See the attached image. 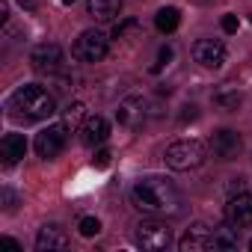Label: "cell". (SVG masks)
I'll return each instance as SVG.
<instances>
[{"instance_id": "21", "label": "cell", "mask_w": 252, "mask_h": 252, "mask_svg": "<svg viewBox=\"0 0 252 252\" xmlns=\"http://www.w3.org/2000/svg\"><path fill=\"white\" fill-rule=\"evenodd\" d=\"M77 228H80V234H83V237H95V234L101 231V222H98L95 217H83Z\"/></svg>"}, {"instance_id": "8", "label": "cell", "mask_w": 252, "mask_h": 252, "mask_svg": "<svg viewBox=\"0 0 252 252\" xmlns=\"http://www.w3.org/2000/svg\"><path fill=\"white\" fill-rule=\"evenodd\" d=\"M208 149H211V155H214L217 160H234V158L240 155V149H243V140H240L237 131L222 128V131H217V134L211 137Z\"/></svg>"}, {"instance_id": "2", "label": "cell", "mask_w": 252, "mask_h": 252, "mask_svg": "<svg viewBox=\"0 0 252 252\" xmlns=\"http://www.w3.org/2000/svg\"><path fill=\"white\" fill-rule=\"evenodd\" d=\"M12 110H18L24 119H51L57 113V104H54V95L36 83H27V86H18L15 95H12Z\"/></svg>"}, {"instance_id": "28", "label": "cell", "mask_w": 252, "mask_h": 252, "mask_svg": "<svg viewBox=\"0 0 252 252\" xmlns=\"http://www.w3.org/2000/svg\"><path fill=\"white\" fill-rule=\"evenodd\" d=\"M63 3H74V0H63Z\"/></svg>"}, {"instance_id": "9", "label": "cell", "mask_w": 252, "mask_h": 252, "mask_svg": "<svg viewBox=\"0 0 252 252\" xmlns=\"http://www.w3.org/2000/svg\"><path fill=\"white\" fill-rule=\"evenodd\" d=\"M193 60L202 68H220L225 63V45L220 39H199L193 45Z\"/></svg>"}, {"instance_id": "22", "label": "cell", "mask_w": 252, "mask_h": 252, "mask_svg": "<svg viewBox=\"0 0 252 252\" xmlns=\"http://www.w3.org/2000/svg\"><path fill=\"white\" fill-rule=\"evenodd\" d=\"M137 30H140V24H137V21H122V24H116L113 36H116V39H122V36H128V33H137Z\"/></svg>"}, {"instance_id": "7", "label": "cell", "mask_w": 252, "mask_h": 252, "mask_svg": "<svg viewBox=\"0 0 252 252\" xmlns=\"http://www.w3.org/2000/svg\"><path fill=\"white\" fill-rule=\"evenodd\" d=\"M30 65H33L36 71H42V74H57V71L63 68V48L54 45V42L36 45L33 54H30Z\"/></svg>"}, {"instance_id": "12", "label": "cell", "mask_w": 252, "mask_h": 252, "mask_svg": "<svg viewBox=\"0 0 252 252\" xmlns=\"http://www.w3.org/2000/svg\"><path fill=\"white\" fill-rule=\"evenodd\" d=\"M107 137H110V125H107L104 116H86V119H83V125H80V143H83V146L95 149V146H101Z\"/></svg>"}, {"instance_id": "6", "label": "cell", "mask_w": 252, "mask_h": 252, "mask_svg": "<svg viewBox=\"0 0 252 252\" xmlns=\"http://www.w3.org/2000/svg\"><path fill=\"white\" fill-rule=\"evenodd\" d=\"M65 140H68V128H65L63 122H60V125H48L45 131L36 134V152H39V158L54 160V158L65 149Z\"/></svg>"}, {"instance_id": "11", "label": "cell", "mask_w": 252, "mask_h": 252, "mask_svg": "<svg viewBox=\"0 0 252 252\" xmlns=\"http://www.w3.org/2000/svg\"><path fill=\"white\" fill-rule=\"evenodd\" d=\"M225 220L237 228L252 225V193H237L234 199H228L225 205Z\"/></svg>"}, {"instance_id": "4", "label": "cell", "mask_w": 252, "mask_h": 252, "mask_svg": "<svg viewBox=\"0 0 252 252\" xmlns=\"http://www.w3.org/2000/svg\"><path fill=\"white\" fill-rule=\"evenodd\" d=\"M134 240H137V246H143L146 252H158V249H166V246L172 243V231H169V225L160 222V220H143V222L137 225V231H134Z\"/></svg>"}, {"instance_id": "24", "label": "cell", "mask_w": 252, "mask_h": 252, "mask_svg": "<svg viewBox=\"0 0 252 252\" xmlns=\"http://www.w3.org/2000/svg\"><path fill=\"white\" fill-rule=\"evenodd\" d=\"M172 60V48H160V54H158V63H155V71H160L166 63Z\"/></svg>"}, {"instance_id": "29", "label": "cell", "mask_w": 252, "mask_h": 252, "mask_svg": "<svg viewBox=\"0 0 252 252\" xmlns=\"http://www.w3.org/2000/svg\"><path fill=\"white\" fill-rule=\"evenodd\" d=\"M249 249H252V240H249Z\"/></svg>"}, {"instance_id": "27", "label": "cell", "mask_w": 252, "mask_h": 252, "mask_svg": "<svg viewBox=\"0 0 252 252\" xmlns=\"http://www.w3.org/2000/svg\"><path fill=\"white\" fill-rule=\"evenodd\" d=\"M18 3H21L24 9H36V6H39V0H18Z\"/></svg>"}, {"instance_id": "19", "label": "cell", "mask_w": 252, "mask_h": 252, "mask_svg": "<svg viewBox=\"0 0 252 252\" xmlns=\"http://www.w3.org/2000/svg\"><path fill=\"white\" fill-rule=\"evenodd\" d=\"M178 24H181V12H178L175 6H163V9H158V15H155V27H158L160 33H175Z\"/></svg>"}, {"instance_id": "1", "label": "cell", "mask_w": 252, "mask_h": 252, "mask_svg": "<svg viewBox=\"0 0 252 252\" xmlns=\"http://www.w3.org/2000/svg\"><path fill=\"white\" fill-rule=\"evenodd\" d=\"M131 205L143 214H178L181 211V196L175 190V184L163 175H146L134 184L131 190Z\"/></svg>"}, {"instance_id": "26", "label": "cell", "mask_w": 252, "mask_h": 252, "mask_svg": "<svg viewBox=\"0 0 252 252\" xmlns=\"http://www.w3.org/2000/svg\"><path fill=\"white\" fill-rule=\"evenodd\" d=\"M199 116V110H196V104H190V107H184V113H181V122H187V119H196Z\"/></svg>"}, {"instance_id": "17", "label": "cell", "mask_w": 252, "mask_h": 252, "mask_svg": "<svg viewBox=\"0 0 252 252\" xmlns=\"http://www.w3.org/2000/svg\"><path fill=\"white\" fill-rule=\"evenodd\" d=\"M211 249H222V252H228V249H237V225H217L214 231H211Z\"/></svg>"}, {"instance_id": "14", "label": "cell", "mask_w": 252, "mask_h": 252, "mask_svg": "<svg viewBox=\"0 0 252 252\" xmlns=\"http://www.w3.org/2000/svg\"><path fill=\"white\" fill-rule=\"evenodd\" d=\"M68 246V237L60 225H42L39 234H36V249L39 252H51V249H65Z\"/></svg>"}, {"instance_id": "25", "label": "cell", "mask_w": 252, "mask_h": 252, "mask_svg": "<svg viewBox=\"0 0 252 252\" xmlns=\"http://www.w3.org/2000/svg\"><path fill=\"white\" fill-rule=\"evenodd\" d=\"M110 158H113V155H110L107 149H101V152H95V160H92V163H95L98 169H104V166H110Z\"/></svg>"}, {"instance_id": "15", "label": "cell", "mask_w": 252, "mask_h": 252, "mask_svg": "<svg viewBox=\"0 0 252 252\" xmlns=\"http://www.w3.org/2000/svg\"><path fill=\"white\" fill-rule=\"evenodd\" d=\"M24 155H27V140L21 134H6L3 143H0V158H3V166H15Z\"/></svg>"}, {"instance_id": "3", "label": "cell", "mask_w": 252, "mask_h": 252, "mask_svg": "<svg viewBox=\"0 0 252 252\" xmlns=\"http://www.w3.org/2000/svg\"><path fill=\"white\" fill-rule=\"evenodd\" d=\"M163 158H166V163H169L172 169L187 172V169H196V166L205 163L208 149H205V143H199V140H178V143H172V146L166 149Z\"/></svg>"}, {"instance_id": "18", "label": "cell", "mask_w": 252, "mask_h": 252, "mask_svg": "<svg viewBox=\"0 0 252 252\" xmlns=\"http://www.w3.org/2000/svg\"><path fill=\"white\" fill-rule=\"evenodd\" d=\"M214 104H217L220 110L234 113V110L243 104V95H240V89H234V86H222V89H217V92H214Z\"/></svg>"}, {"instance_id": "10", "label": "cell", "mask_w": 252, "mask_h": 252, "mask_svg": "<svg viewBox=\"0 0 252 252\" xmlns=\"http://www.w3.org/2000/svg\"><path fill=\"white\" fill-rule=\"evenodd\" d=\"M116 119L119 125H125V128H140L143 119H146V98L143 95H131L125 98L116 110Z\"/></svg>"}, {"instance_id": "5", "label": "cell", "mask_w": 252, "mask_h": 252, "mask_svg": "<svg viewBox=\"0 0 252 252\" xmlns=\"http://www.w3.org/2000/svg\"><path fill=\"white\" fill-rule=\"evenodd\" d=\"M74 57L80 63H101L107 57V36L101 30H83L74 42Z\"/></svg>"}, {"instance_id": "23", "label": "cell", "mask_w": 252, "mask_h": 252, "mask_svg": "<svg viewBox=\"0 0 252 252\" xmlns=\"http://www.w3.org/2000/svg\"><path fill=\"white\" fill-rule=\"evenodd\" d=\"M237 27H240V18L237 15H225L222 18V30L225 33H237Z\"/></svg>"}, {"instance_id": "16", "label": "cell", "mask_w": 252, "mask_h": 252, "mask_svg": "<svg viewBox=\"0 0 252 252\" xmlns=\"http://www.w3.org/2000/svg\"><path fill=\"white\" fill-rule=\"evenodd\" d=\"M86 12L95 21H113L122 12V0H86Z\"/></svg>"}, {"instance_id": "13", "label": "cell", "mask_w": 252, "mask_h": 252, "mask_svg": "<svg viewBox=\"0 0 252 252\" xmlns=\"http://www.w3.org/2000/svg\"><path fill=\"white\" fill-rule=\"evenodd\" d=\"M181 252H199V249H211V228L205 222H196L184 231V237L178 240Z\"/></svg>"}, {"instance_id": "20", "label": "cell", "mask_w": 252, "mask_h": 252, "mask_svg": "<svg viewBox=\"0 0 252 252\" xmlns=\"http://www.w3.org/2000/svg\"><path fill=\"white\" fill-rule=\"evenodd\" d=\"M83 104L80 101H74V104H68L65 107V113H63V125H65V128H77V125H83L80 119H83Z\"/></svg>"}]
</instances>
